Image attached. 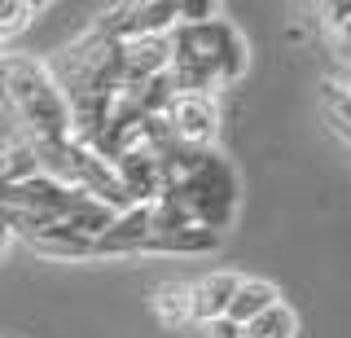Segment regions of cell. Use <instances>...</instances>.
Instances as JSON below:
<instances>
[{
  "label": "cell",
  "mask_w": 351,
  "mask_h": 338,
  "mask_svg": "<svg viewBox=\"0 0 351 338\" xmlns=\"http://www.w3.org/2000/svg\"><path fill=\"white\" fill-rule=\"evenodd\" d=\"M27 246L44 250V255H58V259H80V255H93V242H84V237L66 233L62 224H53V228H40V233H31V237H27Z\"/></svg>",
  "instance_id": "obj_13"
},
{
  "label": "cell",
  "mask_w": 351,
  "mask_h": 338,
  "mask_svg": "<svg viewBox=\"0 0 351 338\" xmlns=\"http://www.w3.org/2000/svg\"><path fill=\"white\" fill-rule=\"evenodd\" d=\"M272 303H281V294L272 281H263V277H237V290H233V299H228V321H237V325H246V321H255L259 312H268Z\"/></svg>",
  "instance_id": "obj_9"
},
{
  "label": "cell",
  "mask_w": 351,
  "mask_h": 338,
  "mask_svg": "<svg viewBox=\"0 0 351 338\" xmlns=\"http://www.w3.org/2000/svg\"><path fill=\"white\" fill-rule=\"evenodd\" d=\"M167 189L180 198L189 224L206 228V233H224L237 215V171L228 167V158H219L215 149H206L197 158L193 171H184L180 180H171Z\"/></svg>",
  "instance_id": "obj_3"
},
{
  "label": "cell",
  "mask_w": 351,
  "mask_h": 338,
  "mask_svg": "<svg viewBox=\"0 0 351 338\" xmlns=\"http://www.w3.org/2000/svg\"><path fill=\"white\" fill-rule=\"evenodd\" d=\"M325 110H329V123H334V132L347 141L351 128H347V88H343V80H329V84H325Z\"/></svg>",
  "instance_id": "obj_15"
},
{
  "label": "cell",
  "mask_w": 351,
  "mask_h": 338,
  "mask_svg": "<svg viewBox=\"0 0 351 338\" xmlns=\"http://www.w3.org/2000/svg\"><path fill=\"white\" fill-rule=\"evenodd\" d=\"M5 246H9V228L0 224V255H5Z\"/></svg>",
  "instance_id": "obj_18"
},
{
  "label": "cell",
  "mask_w": 351,
  "mask_h": 338,
  "mask_svg": "<svg viewBox=\"0 0 351 338\" xmlns=\"http://www.w3.org/2000/svg\"><path fill=\"white\" fill-rule=\"evenodd\" d=\"M149 206H128L123 215H114L110 228L93 242V255H141L149 242Z\"/></svg>",
  "instance_id": "obj_6"
},
{
  "label": "cell",
  "mask_w": 351,
  "mask_h": 338,
  "mask_svg": "<svg viewBox=\"0 0 351 338\" xmlns=\"http://www.w3.org/2000/svg\"><path fill=\"white\" fill-rule=\"evenodd\" d=\"M299 334V316L285 303H272L268 312H259L255 321L241 325V338H294Z\"/></svg>",
  "instance_id": "obj_12"
},
{
  "label": "cell",
  "mask_w": 351,
  "mask_h": 338,
  "mask_svg": "<svg viewBox=\"0 0 351 338\" xmlns=\"http://www.w3.org/2000/svg\"><path fill=\"white\" fill-rule=\"evenodd\" d=\"M31 18H36V5H18V0H0V49L9 45V40L18 36V31L31 27Z\"/></svg>",
  "instance_id": "obj_14"
},
{
  "label": "cell",
  "mask_w": 351,
  "mask_h": 338,
  "mask_svg": "<svg viewBox=\"0 0 351 338\" xmlns=\"http://www.w3.org/2000/svg\"><path fill=\"white\" fill-rule=\"evenodd\" d=\"M0 141H22L18 128H14V114H9V106H5V97H0Z\"/></svg>",
  "instance_id": "obj_17"
},
{
  "label": "cell",
  "mask_w": 351,
  "mask_h": 338,
  "mask_svg": "<svg viewBox=\"0 0 351 338\" xmlns=\"http://www.w3.org/2000/svg\"><path fill=\"white\" fill-rule=\"evenodd\" d=\"M219 246V233H206V228H176V233H154L145 250L149 255H211Z\"/></svg>",
  "instance_id": "obj_10"
},
{
  "label": "cell",
  "mask_w": 351,
  "mask_h": 338,
  "mask_svg": "<svg viewBox=\"0 0 351 338\" xmlns=\"http://www.w3.org/2000/svg\"><path fill=\"white\" fill-rule=\"evenodd\" d=\"M167 128H171V141L189 149H211V141L219 132V106L215 97H176L167 106Z\"/></svg>",
  "instance_id": "obj_5"
},
{
  "label": "cell",
  "mask_w": 351,
  "mask_h": 338,
  "mask_svg": "<svg viewBox=\"0 0 351 338\" xmlns=\"http://www.w3.org/2000/svg\"><path fill=\"white\" fill-rule=\"evenodd\" d=\"M176 27V0H132V5H114L97 18L93 36L101 40H114V45H128V40H141V36H167Z\"/></svg>",
  "instance_id": "obj_4"
},
{
  "label": "cell",
  "mask_w": 351,
  "mask_h": 338,
  "mask_svg": "<svg viewBox=\"0 0 351 338\" xmlns=\"http://www.w3.org/2000/svg\"><path fill=\"white\" fill-rule=\"evenodd\" d=\"M237 290V272H206L189 281V325H206L228 312V299Z\"/></svg>",
  "instance_id": "obj_8"
},
{
  "label": "cell",
  "mask_w": 351,
  "mask_h": 338,
  "mask_svg": "<svg viewBox=\"0 0 351 338\" xmlns=\"http://www.w3.org/2000/svg\"><path fill=\"white\" fill-rule=\"evenodd\" d=\"M154 312L167 330H184L189 325V281H162L154 290Z\"/></svg>",
  "instance_id": "obj_11"
},
{
  "label": "cell",
  "mask_w": 351,
  "mask_h": 338,
  "mask_svg": "<svg viewBox=\"0 0 351 338\" xmlns=\"http://www.w3.org/2000/svg\"><path fill=\"white\" fill-rule=\"evenodd\" d=\"M5 145H9V141H0V154H5Z\"/></svg>",
  "instance_id": "obj_19"
},
{
  "label": "cell",
  "mask_w": 351,
  "mask_h": 338,
  "mask_svg": "<svg viewBox=\"0 0 351 338\" xmlns=\"http://www.w3.org/2000/svg\"><path fill=\"white\" fill-rule=\"evenodd\" d=\"M167 84L176 88V97H211L215 88L237 84L246 71V40L228 18H211L197 27L176 23L167 31Z\"/></svg>",
  "instance_id": "obj_1"
},
{
  "label": "cell",
  "mask_w": 351,
  "mask_h": 338,
  "mask_svg": "<svg viewBox=\"0 0 351 338\" xmlns=\"http://www.w3.org/2000/svg\"><path fill=\"white\" fill-rule=\"evenodd\" d=\"M197 330H202V338H241V325L228 321V316H215V321L197 325Z\"/></svg>",
  "instance_id": "obj_16"
},
{
  "label": "cell",
  "mask_w": 351,
  "mask_h": 338,
  "mask_svg": "<svg viewBox=\"0 0 351 338\" xmlns=\"http://www.w3.org/2000/svg\"><path fill=\"white\" fill-rule=\"evenodd\" d=\"M0 97H5L22 141H62L71 136V114L58 80L40 58L0 49Z\"/></svg>",
  "instance_id": "obj_2"
},
{
  "label": "cell",
  "mask_w": 351,
  "mask_h": 338,
  "mask_svg": "<svg viewBox=\"0 0 351 338\" xmlns=\"http://www.w3.org/2000/svg\"><path fill=\"white\" fill-rule=\"evenodd\" d=\"M119 58H123V84H145L154 75H167L171 45L167 36H141V40L119 45Z\"/></svg>",
  "instance_id": "obj_7"
}]
</instances>
